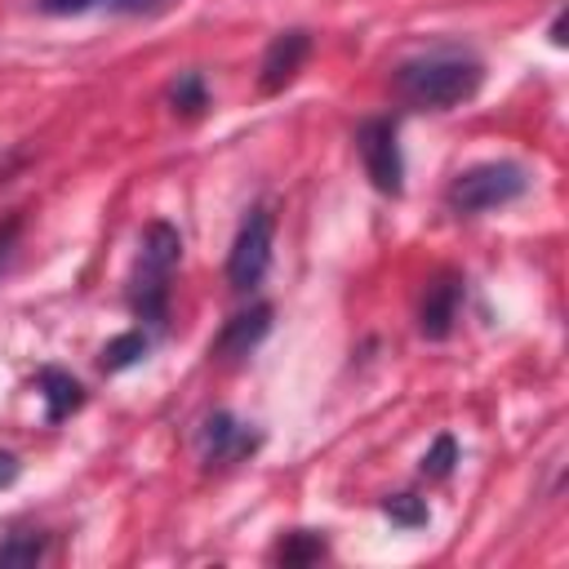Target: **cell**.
Instances as JSON below:
<instances>
[{
    "label": "cell",
    "mask_w": 569,
    "mask_h": 569,
    "mask_svg": "<svg viewBox=\"0 0 569 569\" xmlns=\"http://www.w3.org/2000/svg\"><path fill=\"white\" fill-rule=\"evenodd\" d=\"M396 93L409 107H427V111H449L462 107L467 98H476L485 67L467 53H422L396 67Z\"/></svg>",
    "instance_id": "6da1fadb"
},
{
    "label": "cell",
    "mask_w": 569,
    "mask_h": 569,
    "mask_svg": "<svg viewBox=\"0 0 569 569\" xmlns=\"http://www.w3.org/2000/svg\"><path fill=\"white\" fill-rule=\"evenodd\" d=\"M182 258V236L169 222H151L138 244V276H133V311L151 325H164V302H169V276Z\"/></svg>",
    "instance_id": "7a4b0ae2"
},
{
    "label": "cell",
    "mask_w": 569,
    "mask_h": 569,
    "mask_svg": "<svg viewBox=\"0 0 569 569\" xmlns=\"http://www.w3.org/2000/svg\"><path fill=\"white\" fill-rule=\"evenodd\" d=\"M525 191H529V178H525L520 164H511V160H489V164L462 169V173L449 182L445 200H449L453 213L471 218V213H489V209H498V204H511V200L525 196Z\"/></svg>",
    "instance_id": "3957f363"
},
{
    "label": "cell",
    "mask_w": 569,
    "mask_h": 569,
    "mask_svg": "<svg viewBox=\"0 0 569 569\" xmlns=\"http://www.w3.org/2000/svg\"><path fill=\"white\" fill-rule=\"evenodd\" d=\"M356 147H360V160H365L369 182L382 196H400L405 191V160H400V142H396V120L369 116L356 129Z\"/></svg>",
    "instance_id": "277c9868"
},
{
    "label": "cell",
    "mask_w": 569,
    "mask_h": 569,
    "mask_svg": "<svg viewBox=\"0 0 569 569\" xmlns=\"http://www.w3.org/2000/svg\"><path fill=\"white\" fill-rule=\"evenodd\" d=\"M267 262H271V213L258 204L244 213L236 240H231V253H227V280L231 289L249 293L262 276H267Z\"/></svg>",
    "instance_id": "5b68a950"
},
{
    "label": "cell",
    "mask_w": 569,
    "mask_h": 569,
    "mask_svg": "<svg viewBox=\"0 0 569 569\" xmlns=\"http://www.w3.org/2000/svg\"><path fill=\"white\" fill-rule=\"evenodd\" d=\"M196 449H200V458H204L209 467H222V462H236V458L253 453V449H258V431H249L244 422H236L231 413L218 409V413H209V418L200 422Z\"/></svg>",
    "instance_id": "8992f818"
},
{
    "label": "cell",
    "mask_w": 569,
    "mask_h": 569,
    "mask_svg": "<svg viewBox=\"0 0 569 569\" xmlns=\"http://www.w3.org/2000/svg\"><path fill=\"white\" fill-rule=\"evenodd\" d=\"M307 53H311V36L307 31H280L271 44H267V53H262V67H258V89L262 93H280L284 84H293V76L302 71V62H307Z\"/></svg>",
    "instance_id": "52a82bcc"
},
{
    "label": "cell",
    "mask_w": 569,
    "mask_h": 569,
    "mask_svg": "<svg viewBox=\"0 0 569 569\" xmlns=\"http://www.w3.org/2000/svg\"><path fill=\"white\" fill-rule=\"evenodd\" d=\"M458 302H462V276H458V271H440V276L427 284V293H422L418 333L431 338V342L449 338V329H453V320H458Z\"/></svg>",
    "instance_id": "ba28073f"
},
{
    "label": "cell",
    "mask_w": 569,
    "mask_h": 569,
    "mask_svg": "<svg viewBox=\"0 0 569 569\" xmlns=\"http://www.w3.org/2000/svg\"><path fill=\"white\" fill-rule=\"evenodd\" d=\"M267 329H271V307L258 302V307H249V311H240L222 325V333L213 338V356L218 360H240L267 338Z\"/></svg>",
    "instance_id": "9c48e42d"
},
{
    "label": "cell",
    "mask_w": 569,
    "mask_h": 569,
    "mask_svg": "<svg viewBox=\"0 0 569 569\" xmlns=\"http://www.w3.org/2000/svg\"><path fill=\"white\" fill-rule=\"evenodd\" d=\"M40 391H44V418L49 422H62L67 413H76L84 405V387L67 373V369H40Z\"/></svg>",
    "instance_id": "30bf717a"
},
{
    "label": "cell",
    "mask_w": 569,
    "mask_h": 569,
    "mask_svg": "<svg viewBox=\"0 0 569 569\" xmlns=\"http://www.w3.org/2000/svg\"><path fill=\"white\" fill-rule=\"evenodd\" d=\"M329 556V538L316 533V529H293L276 542V560L284 565H311V560H325Z\"/></svg>",
    "instance_id": "8fae6325"
},
{
    "label": "cell",
    "mask_w": 569,
    "mask_h": 569,
    "mask_svg": "<svg viewBox=\"0 0 569 569\" xmlns=\"http://www.w3.org/2000/svg\"><path fill=\"white\" fill-rule=\"evenodd\" d=\"M49 538L44 533H13L9 542H0V569H27L36 560H44Z\"/></svg>",
    "instance_id": "7c38bea8"
},
{
    "label": "cell",
    "mask_w": 569,
    "mask_h": 569,
    "mask_svg": "<svg viewBox=\"0 0 569 569\" xmlns=\"http://www.w3.org/2000/svg\"><path fill=\"white\" fill-rule=\"evenodd\" d=\"M142 356H147V333L129 329V333H120V338H111V342L102 347V369H107V373H120V369L138 365Z\"/></svg>",
    "instance_id": "4fadbf2b"
},
{
    "label": "cell",
    "mask_w": 569,
    "mask_h": 569,
    "mask_svg": "<svg viewBox=\"0 0 569 569\" xmlns=\"http://www.w3.org/2000/svg\"><path fill=\"white\" fill-rule=\"evenodd\" d=\"M169 102H173V111H182V116H200V111L209 107V98H204V80H200L196 71L178 76V80L169 84Z\"/></svg>",
    "instance_id": "5bb4252c"
},
{
    "label": "cell",
    "mask_w": 569,
    "mask_h": 569,
    "mask_svg": "<svg viewBox=\"0 0 569 569\" xmlns=\"http://www.w3.org/2000/svg\"><path fill=\"white\" fill-rule=\"evenodd\" d=\"M98 4H107V9H124V13H142V9H156L160 0H40V9L44 13H84V9H98Z\"/></svg>",
    "instance_id": "9a60e30c"
},
{
    "label": "cell",
    "mask_w": 569,
    "mask_h": 569,
    "mask_svg": "<svg viewBox=\"0 0 569 569\" xmlns=\"http://www.w3.org/2000/svg\"><path fill=\"white\" fill-rule=\"evenodd\" d=\"M382 516H387L391 525L418 529V525H427V502L413 498V493H391V498H382Z\"/></svg>",
    "instance_id": "2e32d148"
},
{
    "label": "cell",
    "mask_w": 569,
    "mask_h": 569,
    "mask_svg": "<svg viewBox=\"0 0 569 569\" xmlns=\"http://www.w3.org/2000/svg\"><path fill=\"white\" fill-rule=\"evenodd\" d=\"M453 462H458V445H453V436L445 431V436H436L431 449L422 453V476H427V480H445V476L453 471Z\"/></svg>",
    "instance_id": "e0dca14e"
},
{
    "label": "cell",
    "mask_w": 569,
    "mask_h": 569,
    "mask_svg": "<svg viewBox=\"0 0 569 569\" xmlns=\"http://www.w3.org/2000/svg\"><path fill=\"white\" fill-rule=\"evenodd\" d=\"M13 480H18V458L0 449V489H4V485H13Z\"/></svg>",
    "instance_id": "ac0fdd59"
},
{
    "label": "cell",
    "mask_w": 569,
    "mask_h": 569,
    "mask_svg": "<svg viewBox=\"0 0 569 569\" xmlns=\"http://www.w3.org/2000/svg\"><path fill=\"white\" fill-rule=\"evenodd\" d=\"M13 236H18V218H9V222L0 227V262H4V253H9V244H13Z\"/></svg>",
    "instance_id": "d6986e66"
},
{
    "label": "cell",
    "mask_w": 569,
    "mask_h": 569,
    "mask_svg": "<svg viewBox=\"0 0 569 569\" xmlns=\"http://www.w3.org/2000/svg\"><path fill=\"white\" fill-rule=\"evenodd\" d=\"M551 44H565V13H556L551 22Z\"/></svg>",
    "instance_id": "ffe728a7"
}]
</instances>
